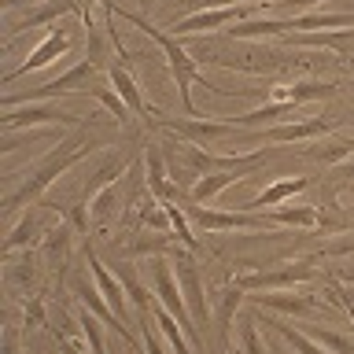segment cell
I'll return each instance as SVG.
<instances>
[{
	"label": "cell",
	"mask_w": 354,
	"mask_h": 354,
	"mask_svg": "<svg viewBox=\"0 0 354 354\" xmlns=\"http://www.w3.org/2000/svg\"><path fill=\"white\" fill-rule=\"evenodd\" d=\"M100 4H104V8H107L115 19H126V22H133V26H137V30H144V33H148V37H151L155 44H159V48H162V55L170 59V71H174L177 93H181V107H185V115H188V118H203V115L196 111V104H192V85H203V88H214V85H210L207 77L196 71V59L188 55V48H185V44L177 41L174 33H166V30H159V26H151V22L144 19V15H133V11L118 8L115 0H100Z\"/></svg>",
	"instance_id": "obj_1"
},
{
	"label": "cell",
	"mask_w": 354,
	"mask_h": 354,
	"mask_svg": "<svg viewBox=\"0 0 354 354\" xmlns=\"http://www.w3.org/2000/svg\"><path fill=\"white\" fill-rule=\"evenodd\" d=\"M93 148H104V144H96V140H85V129L77 126V133L74 137H66V140H59V148H55L48 159H44L37 170H33V177L26 185L19 188V192H11L8 199H4V207L8 210H15V207H22V203H33V199H44V192H48V185L55 181V177H63L71 166L77 162V159H85Z\"/></svg>",
	"instance_id": "obj_2"
},
{
	"label": "cell",
	"mask_w": 354,
	"mask_h": 354,
	"mask_svg": "<svg viewBox=\"0 0 354 354\" xmlns=\"http://www.w3.org/2000/svg\"><path fill=\"white\" fill-rule=\"evenodd\" d=\"M148 266H151V281H155V299H159V306H166V310H170V314L177 317V325H181V332L188 336V343H192V351H196V354H207V339L199 336L196 321H192V314H188L185 295H181V284H177L170 262L155 254Z\"/></svg>",
	"instance_id": "obj_3"
},
{
	"label": "cell",
	"mask_w": 354,
	"mask_h": 354,
	"mask_svg": "<svg viewBox=\"0 0 354 354\" xmlns=\"http://www.w3.org/2000/svg\"><path fill=\"white\" fill-rule=\"evenodd\" d=\"M343 126V118L336 115H317V118H306V122H288V126H262V129H248V133H236L240 144H299V140H314V137H325V133H336Z\"/></svg>",
	"instance_id": "obj_4"
},
{
	"label": "cell",
	"mask_w": 354,
	"mask_h": 354,
	"mask_svg": "<svg viewBox=\"0 0 354 354\" xmlns=\"http://www.w3.org/2000/svg\"><path fill=\"white\" fill-rule=\"evenodd\" d=\"M96 77H100V66L93 59H82V63H74L66 74L44 82L41 88H30V93H8L4 96V111L19 107V104H44V100H55V96H71V93H77V85H88V82H96Z\"/></svg>",
	"instance_id": "obj_5"
},
{
	"label": "cell",
	"mask_w": 354,
	"mask_h": 354,
	"mask_svg": "<svg viewBox=\"0 0 354 354\" xmlns=\"http://www.w3.org/2000/svg\"><path fill=\"white\" fill-rule=\"evenodd\" d=\"M207 63H218L225 71H243V74H284V71H306V55H288V52H248V55H218V52H199Z\"/></svg>",
	"instance_id": "obj_6"
},
{
	"label": "cell",
	"mask_w": 354,
	"mask_h": 354,
	"mask_svg": "<svg viewBox=\"0 0 354 354\" xmlns=\"http://www.w3.org/2000/svg\"><path fill=\"white\" fill-rule=\"evenodd\" d=\"M181 155L188 162V174L196 177H210V174H225V170H240V174H251L270 159V151H251V155H214L199 144H181Z\"/></svg>",
	"instance_id": "obj_7"
},
{
	"label": "cell",
	"mask_w": 354,
	"mask_h": 354,
	"mask_svg": "<svg viewBox=\"0 0 354 354\" xmlns=\"http://www.w3.org/2000/svg\"><path fill=\"white\" fill-rule=\"evenodd\" d=\"M185 210H188V218H192L203 232H229V229L259 232V229H277L273 210H270V214H251V210H210L203 203L185 207Z\"/></svg>",
	"instance_id": "obj_8"
},
{
	"label": "cell",
	"mask_w": 354,
	"mask_h": 354,
	"mask_svg": "<svg viewBox=\"0 0 354 354\" xmlns=\"http://www.w3.org/2000/svg\"><path fill=\"white\" fill-rule=\"evenodd\" d=\"M159 126L170 129V133H177L185 144H199V148H210V144L229 140V137H236V133H240L229 118H221V115H203V118H159Z\"/></svg>",
	"instance_id": "obj_9"
},
{
	"label": "cell",
	"mask_w": 354,
	"mask_h": 354,
	"mask_svg": "<svg viewBox=\"0 0 354 354\" xmlns=\"http://www.w3.org/2000/svg\"><path fill=\"white\" fill-rule=\"evenodd\" d=\"M317 270L306 262H295V266H284V270H266V273H236V281L243 292H284V288H295V284H306L314 281Z\"/></svg>",
	"instance_id": "obj_10"
},
{
	"label": "cell",
	"mask_w": 354,
	"mask_h": 354,
	"mask_svg": "<svg viewBox=\"0 0 354 354\" xmlns=\"http://www.w3.org/2000/svg\"><path fill=\"white\" fill-rule=\"evenodd\" d=\"M254 11H259V8H251V4H236V8H207V11H196V15L177 19L174 26H170V33H174V37H181V33H203V30L236 26V22L259 19Z\"/></svg>",
	"instance_id": "obj_11"
},
{
	"label": "cell",
	"mask_w": 354,
	"mask_h": 354,
	"mask_svg": "<svg viewBox=\"0 0 354 354\" xmlns=\"http://www.w3.org/2000/svg\"><path fill=\"white\" fill-rule=\"evenodd\" d=\"M177 284H181L185 306H188V314H192V321H196L199 336H203V328H207V325H214V314H210V306H207V295H203V281H199V270H196V262L188 259V254H177ZM203 339H207V336H203Z\"/></svg>",
	"instance_id": "obj_12"
},
{
	"label": "cell",
	"mask_w": 354,
	"mask_h": 354,
	"mask_svg": "<svg viewBox=\"0 0 354 354\" xmlns=\"http://www.w3.org/2000/svg\"><path fill=\"white\" fill-rule=\"evenodd\" d=\"M30 126H82V118L71 115V111H59V107H48V104H26L22 111H4V133H15V129H30Z\"/></svg>",
	"instance_id": "obj_13"
},
{
	"label": "cell",
	"mask_w": 354,
	"mask_h": 354,
	"mask_svg": "<svg viewBox=\"0 0 354 354\" xmlns=\"http://www.w3.org/2000/svg\"><path fill=\"white\" fill-rule=\"evenodd\" d=\"M284 48H325L354 63V30H314V33H284Z\"/></svg>",
	"instance_id": "obj_14"
},
{
	"label": "cell",
	"mask_w": 354,
	"mask_h": 354,
	"mask_svg": "<svg viewBox=\"0 0 354 354\" xmlns=\"http://www.w3.org/2000/svg\"><path fill=\"white\" fill-rule=\"evenodd\" d=\"M66 52H71V33H66V30H52L48 37H44L37 48L26 55V63H19L15 71H8V74H4V85H11L15 77L30 74V71H41V66L55 63V59H59V55H66Z\"/></svg>",
	"instance_id": "obj_15"
},
{
	"label": "cell",
	"mask_w": 354,
	"mask_h": 354,
	"mask_svg": "<svg viewBox=\"0 0 354 354\" xmlns=\"http://www.w3.org/2000/svg\"><path fill=\"white\" fill-rule=\"evenodd\" d=\"M339 93L336 82H273L266 88V96L273 100V104H306V100H332Z\"/></svg>",
	"instance_id": "obj_16"
},
{
	"label": "cell",
	"mask_w": 354,
	"mask_h": 354,
	"mask_svg": "<svg viewBox=\"0 0 354 354\" xmlns=\"http://www.w3.org/2000/svg\"><path fill=\"white\" fill-rule=\"evenodd\" d=\"M85 262H88V273H93L96 288L104 292V299L111 303V310H115V314H118V317L129 325V314H126V288H122V281H118V277L107 270L104 262H100V254H96L93 248H88V243H85Z\"/></svg>",
	"instance_id": "obj_17"
},
{
	"label": "cell",
	"mask_w": 354,
	"mask_h": 354,
	"mask_svg": "<svg viewBox=\"0 0 354 354\" xmlns=\"http://www.w3.org/2000/svg\"><path fill=\"white\" fill-rule=\"evenodd\" d=\"M63 15H82V4L77 0H41L37 8H26L22 15L11 22V30H37V26H52L55 19Z\"/></svg>",
	"instance_id": "obj_18"
},
{
	"label": "cell",
	"mask_w": 354,
	"mask_h": 354,
	"mask_svg": "<svg viewBox=\"0 0 354 354\" xmlns=\"http://www.w3.org/2000/svg\"><path fill=\"white\" fill-rule=\"evenodd\" d=\"M144 166H148V192L159 199V203H181L185 199V188L166 177V162H162V151L148 144V155H144Z\"/></svg>",
	"instance_id": "obj_19"
},
{
	"label": "cell",
	"mask_w": 354,
	"mask_h": 354,
	"mask_svg": "<svg viewBox=\"0 0 354 354\" xmlns=\"http://www.w3.org/2000/svg\"><path fill=\"white\" fill-rule=\"evenodd\" d=\"M306 188H314V177H288V181H273L270 188H262L259 196H251L248 203H240L236 210H251V214H259V210L284 203V199H292V196H299V192H306Z\"/></svg>",
	"instance_id": "obj_20"
},
{
	"label": "cell",
	"mask_w": 354,
	"mask_h": 354,
	"mask_svg": "<svg viewBox=\"0 0 354 354\" xmlns=\"http://www.w3.org/2000/svg\"><path fill=\"white\" fill-rule=\"evenodd\" d=\"M259 310H273V314H288V317H310L317 314V299L310 295H288V292H266V295H248Z\"/></svg>",
	"instance_id": "obj_21"
},
{
	"label": "cell",
	"mask_w": 354,
	"mask_h": 354,
	"mask_svg": "<svg viewBox=\"0 0 354 354\" xmlns=\"http://www.w3.org/2000/svg\"><path fill=\"white\" fill-rule=\"evenodd\" d=\"M248 299V292H243L240 284H229L218 292V303L210 306V314H214V332L221 343H229V328H232V317H236V306Z\"/></svg>",
	"instance_id": "obj_22"
},
{
	"label": "cell",
	"mask_w": 354,
	"mask_h": 354,
	"mask_svg": "<svg viewBox=\"0 0 354 354\" xmlns=\"http://www.w3.org/2000/svg\"><path fill=\"white\" fill-rule=\"evenodd\" d=\"M240 181H248V174H240V170H225V174L199 177V181L188 188V199H192V203H210L218 192H225L229 185H240Z\"/></svg>",
	"instance_id": "obj_23"
},
{
	"label": "cell",
	"mask_w": 354,
	"mask_h": 354,
	"mask_svg": "<svg viewBox=\"0 0 354 354\" xmlns=\"http://www.w3.org/2000/svg\"><path fill=\"white\" fill-rule=\"evenodd\" d=\"M151 317H155V328H159L162 336H166V343H170V351H174V354H196V351H192V343H188V336L181 332V325H177V317H174L166 306L151 303Z\"/></svg>",
	"instance_id": "obj_24"
},
{
	"label": "cell",
	"mask_w": 354,
	"mask_h": 354,
	"mask_svg": "<svg viewBox=\"0 0 354 354\" xmlns=\"http://www.w3.org/2000/svg\"><path fill=\"white\" fill-rule=\"evenodd\" d=\"M107 77H111V85H115V93H118V96L129 104V111H133V115H137V118H148V104H144L140 88H137V82L129 77V71H126V66H122V63H115V66H111V74H107Z\"/></svg>",
	"instance_id": "obj_25"
},
{
	"label": "cell",
	"mask_w": 354,
	"mask_h": 354,
	"mask_svg": "<svg viewBox=\"0 0 354 354\" xmlns=\"http://www.w3.org/2000/svg\"><path fill=\"white\" fill-rule=\"evenodd\" d=\"M295 104H262L259 111H251V115H240V118H229L236 129H254V126H270V122H277V118H288V115H295Z\"/></svg>",
	"instance_id": "obj_26"
},
{
	"label": "cell",
	"mask_w": 354,
	"mask_h": 354,
	"mask_svg": "<svg viewBox=\"0 0 354 354\" xmlns=\"http://www.w3.org/2000/svg\"><path fill=\"white\" fill-rule=\"evenodd\" d=\"M71 232H77V229L66 218H59V225L44 236V251H48V259H52L55 270H63V266H66V254H71Z\"/></svg>",
	"instance_id": "obj_27"
},
{
	"label": "cell",
	"mask_w": 354,
	"mask_h": 354,
	"mask_svg": "<svg viewBox=\"0 0 354 354\" xmlns=\"http://www.w3.org/2000/svg\"><path fill=\"white\" fill-rule=\"evenodd\" d=\"M266 325H273V332H277V336H281V339H284L295 354H325V347H321L317 339H310L306 332H299V328H292V325H284V321L266 317Z\"/></svg>",
	"instance_id": "obj_28"
},
{
	"label": "cell",
	"mask_w": 354,
	"mask_h": 354,
	"mask_svg": "<svg viewBox=\"0 0 354 354\" xmlns=\"http://www.w3.org/2000/svg\"><path fill=\"white\" fill-rule=\"evenodd\" d=\"M122 174H126V159H115V162H107L104 170H96V174H93V181L82 188V203H93V199L104 192V188L118 185V181H122Z\"/></svg>",
	"instance_id": "obj_29"
},
{
	"label": "cell",
	"mask_w": 354,
	"mask_h": 354,
	"mask_svg": "<svg viewBox=\"0 0 354 354\" xmlns=\"http://www.w3.org/2000/svg\"><path fill=\"white\" fill-rule=\"evenodd\" d=\"M85 93H88V96H96L100 104H104V107L111 111V115H115V118L122 122V126L129 122V115H133V111H129V104H126V100H122V96L115 93V85H104V82L96 77V82H93V88H85Z\"/></svg>",
	"instance_id": "obj_30"
},
{
	"label": "cell",
	"mask_w": 354,
	"mask_h": 354,
	"mask_svg": "<svg viewBox=\"0 0 354 354\" xmlns=\"http://www.w3.org/2000/svg\"><path fill=\"white\" fill-rule=\"evenodd\" d=\"M100 325H104V321H100L88 306L77 310V328H82L88 351H93V354H107V339H104V332H100Z\"/></svg>",
	"instance_id": "obj_31"
},
{
	"label": "cell",
	"mask_w": 354,
	"mask_h": 354,
	"mask_svg": "<svg viewBox=\"0 0 354 354\" xmlns=\"http://www.w3.org/2000/svg\"><path fill=\"white\" fill-rule=\"evenodd\" d=\"M41 229V221H37V214H33V210H26V214H22V221L15 229H11V236L4 240V254H15L19 248H26V243H33L37 236H33V232Z\"/></svg>",
	"instance_id": "obj_32"
},
{
	"label": "cell",
	"mask_w": 354,
	"mask_h": 354,
	"mask_svg": "<svg viewBox=\"0 0 354 354\" xmlns=\"http://www.w3.org/2000/svg\"><path fill=\"white\" fill-rule=\"evenodd\" d=\"M115 277L122 281V288H126V295L133 299V303H137V314H140V310H151V295H148V292H144V288H140L137 273H133V266L118 262V266H115Z\"/></svg>",
	"instance_id": "obj_33"
},
{
	"label": "cell",
	"mask_w": 354,
	"mask_h": 354,
	"mask_svg": "<svg viewBox=\"0 0 354 354\" xmlns=\"http://www.w3.org/2000/svg\"><path fill=\"white\" fill-rule=\"evenodd\" d=\"M259 310H254L251 317H243V325H240V354H270L262 347V339H259Z\"/></svg>",
	"instance_id": "obj_34"
},
{
	"label": "cell",
	"mask_w": 354,
	"mask_h": 354,
	"mask_svg": "<svg viewBox=\"0 0 354 354\" xmlns=\"http://www.w3.org/2000/svg\"><path fill=\"white\" fill-rule=\"evenodd\" d=\"M299 155H303V159H310V162L336 166V162H343V159L351 155V148H347V144H332V148H303Z\"/></svg>",
	"instance_id": "obj_35"
},
{
	"label": "cell",
	"mask_w": 354,
	"mask_h": 354,
	"mask_svg": "<svg viewBox=\"0 0 354 354\" xmlns=\"http://www.w3.org/2000/svg\"><path fill=\"white\" fill-rule=\"evenodd\" d=\"M140 343H144V354H166L159 336H155L151 325H148V310H140Z\"/></svg>",
	"instance_id": "obj_36"
},
{
	"label": "cell",
	"mask_w": 354,
	"mask_h": 354,
	"mask_svg": "<svg viewBox=\"0 0 354 354\" xmlns=\"http://www.w3.org/2000/svg\"><path fill=\"white\" fill-rule=\"evenodd\" d=\"M328 185H332V192H336V188H343V185H354V159L332 166V170H328Z\"/></svg>",
	"instance_id": "obj_37"
},
{
	"label": "cell",
	"mask_w": 354,
	"mask_h": 354,
	"mask_svg": "<svg viewBox=\"0 0 354 354\" xmlns=\"http://www.w3.org/2000/svg\"><path fill=\"white\" fill-rule=\"evenodd\" d=\"M317 343H325V347L336 351V354H354V343L347 336H339V332H317Z\"/></svg>",
	"instance_id": "obj_38"
},
{
	"label": "cell",
	"mask_w": 354,
	"mask_h": 354,
	"mask_svg": "<svg viewBox=\"0 0 354 354\" xmlns=\"http://www.w3.org/2000/svg\"><path fill=\"white\" fill-rule=\"evenodd\" d=\"M30 328H48V321H44V299L33 295L30 306H26V332Z\"/></svg>",
	"instance_id": "obj_39"
},
{
	"label": "cell",
	"mask_w": 354,
	"mask_h": 354,
	"mask_svg": "<svg viewBox=\"0 0 354 354\" xmlns=\"http://www.w3.org/2000/svg\"><path fill=\"white\" fill-rule=\"evenodd\" d=\"M181 4L196 15V11H207V8H236V4H251V0H181ZM259 4H262V0H259ZM273 4H277V0H273Z\"/></svg>",
	"instance_id": "obj_40"
},
{
	"label": "cell",
	"mask_w": 354,
	"mask_h": 354,
	"mask_svg": "<svg viewBox=\"0 0 354 354\" xmlns=\"http://www.w3.org/2000/svg\"><path fill=\"white\" fill-rule=\"evenodd\" d=\"M4 354H19V328L15 325L4 328Z\"/></svg>",
	"instance_id": "obj_41"
},
{
	"label": "cell",
	"mask_w": 354,
	"mask_h": 354,
	"mask_svg": "<svg viewBox=\"0 0 354 354\" xmlns=\"http://www.w3.org/2000/svg\"><path fill=\"white\" fill-rule=\"evenodd\" d=\"M55 343H59V351H63V354H85V351L77 347V343H74L71 336H63V332H55Z\"/></svg>",
	"instance_id": "obj_42"
},
{
	"label": "cell",
	"mask_w": 354,
	"mask_h": 354,
	"mask_svg": "<svg viewBox=\"0 0 354 354\" xmlns=\"http://www.w3.org/2000/svg\"><path fill=\"white\" fill-rule=\"evenodd\" d=\"M332 292H336V303H339L343 310H347V317H351V325H354V303H351V299L339 292V288H332Z\"/></svg>",
	"instance_id": "obj_43"
},
{
	"label": "cell",
	"mask_w": 354,
	"mask_h": 354,
	"mask_svg": "<svg viewBox=\"0 0 354 354\" xmlns=\"http://www.w3.org/2000/svg\"><path fill=\"white\" fill-rule=\"evenodd\" d=\"M277 4H288V8L303 11V8H310V4H321V0H277Z\"/></svg>",
	"instance_id": "obj_44"
},
{
	"label": "cell",
	"mask_w": 354,
	"mask_h": 354,
	"mask_svg": "<svg viewBox=\"0 0 354 354\" xmlns=\"http://www.w3.org/2000/svg\"><path fill=\"white\" fill-rule=\"evenodd\" d=\"M151 4H155V0H140V8H144V11H151Z\"/></svg>",
	"instance_id": "obj_45"
},
{
	"label": "cell",
	"mask_w": 354,
	"mask_h": 354,
	"mask_svg": "<svg viewBox=\"0 0 354 354\" xmlns=\"http://www.w3.org/2000/svg\"><path fill=\"white\" fill-rule=\"evenodd\" d=\"M270 354H284V351H281V347H277V343H273V347H270Z\"/></svg>",
	"instance_id": "obj_46"
},
{
	"label": "cell",
	"mask_w": 354,
	"mask_h": 354,
	"mask_svg": "<svg viewBox=\"0 0 354 354\" xmlns=\"http://www.w3.org/2000/svg\"><path fill=\"white\" fill-rule=\"evenodd\" d=\"M343 144H347V148H351V151H354V137H351V140H343Z\"/></svg>",
	"instance_id": "obj_47"
},
{
	"label": "cell",
	"mask_w": 354,
	"mask_h": 354,
	"mask_svg": "<svg viewBox=\"0 0 354 354\" xmlns=\"http://www.w3.org/2000/svg\"><path fill=\"white\" fill-rule=\"evenodd\" d=\"M33 354H41V351H33Z\"/></svg>",
	"instance_id": "obj_48"
}]
</instances>
